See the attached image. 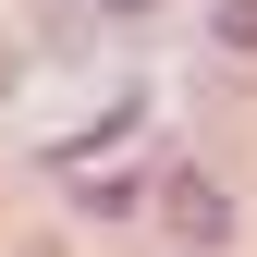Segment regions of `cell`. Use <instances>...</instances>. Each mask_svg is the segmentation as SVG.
<instances>
[{"label": "cell", "instance_id": "1", "mask_svg": "<svg viewBox=\"0 0 257 257\" xmlns=\"http://www.w3.org/2000/svg\"><path fill=\"white\" fill-rule=\"evenodd\" d=\"M159 196H172V208H159V220H172L184 245H220V233H233V196H220L208 172H172V184H159Z\"/></svg>", "mask_w": 257, "mask_h": 257}, {"label": "cell", "instance_id": "2", "mask_svg": "<svg viewBox=\"0 0 257 257\" xmlns=\"http://www.w3.org/2000/svg\"><path fill=\"white\" fill-rule=\"evenodd\" d=\"M220 49H257V0H220Z\"/></svg>", "mask_w": 257, "mask_h": 257}, {"label": "cell", "instance_id": "3", "mask_svg": "<svg viewBox=\"0 0 257 257\" xmlns=\"http://www.w3.org/2000/svg\"><path fill=\"white\" fill-rule=\"evenodd\" d=\"M110 13H159V0H110Z\"/></svg>", "mask_w": 257, "mask_h": 257}, {"label": "cell", "instance_id": "4", "mask_svg": "<svg viewBox=\"0 0 257 257\" xmlns=\"http://www.w3.org/2000/svg\"><path fill=\"white\" fill-rule=\"evenodd\" d=\"M25 257H61V245H25Z\"/></svg>", "mask_w": 257, "mask_h": 257}]
</instances>
